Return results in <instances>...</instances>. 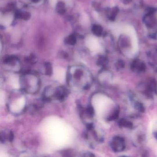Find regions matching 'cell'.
<instances>
[{
	"label": "cell",
	"mask_w": 157,
	"mask_h": 157,
	"mask_svg": "<svg viewBox=\"0 0 157 157\" xmlns=\"http://www.w3.org/2000/svg\"><path fill=\"white\" fill-rule=\"evenodd\" d=\"M94 82L90 71L82 65H75L69 67L67 72L68 86L75 91L89 90Z\"/></svg>",
	"instance_id": "6da1fadb"
},
{
	"label": "cell",
	"mask_w": 157,
	"mask_h": 157,
	"mask_svg": "<svg viewBox=\"0 0 157 157\" xmlns=\"http://www.w3.org/2000/svg\"><path fill=\"white\" fill-rule=\"evenodd\" d=\"M21 89L14 90L9 94L7 100V109L15 116L21 115L27 108V98Z\"/></svg>",
	"instance_id": "7a4b0ae2"
},
{
	"label": "cell",
	"mask_w": 157,
	"mask_h": 157,
	"mask_svg": "<svg viewBox=\"0 0 157 157\" xmlns=\"http://www.w3.org/2000/svg\"><path fill=\"white\" fill-rule=\"evenodd\" d=\"M20 89L29 94H35L39 92L41 86L40 77L35 72L26 71L19 77Z\"/></svg>",
	"instance_id": "3957f363"
},
{
	"label": "cell",
	"mask_w": 157,
	"mask_h": 157,
	"mask_svg": "<svg viewBox=\"0 0 157 157\" xmlns=\"http://www.w3.org/2000/svg\"><path fill=\"white\" fill-rule=\"evenodd\" d=\"M69 94V90L65 87L59 86L53 87L52 92V100L63 101L67 97Z\"/></svg>",
	"instance_id": "277c9868"
},
{
	"label": "cell",
	"mask_w": 157,
	"mask_h": 157,
	"mask_svg": "<svg viewBox=\"0 0 157 157\" xmlns=\"http://www.w3.org/2000/svg\"><path fill=\"white\" fill-rule=\"evenodd\" d=\"M4 69L8 72L19 73L21 72L20 63L15 58L7 59L4 63Z\"/></svg>",
	"instance_id": "5b68a950"
},
{
	"label": "cell",
	"mask_w": 157,
	"mask_h": 157,
	"mask_svg": "<svg viewBox=\"0 0 157 157\" xmlns=\"http://www.w3.org/2000/svg\"><path fill=\"white\" fill-rule=\"evenodd\" d=\"M113 79V73L111 71L107 70L106 68H102L98 74V82L100 85L103 86L109 85L111 83Z\"/></svg>",
	"instance_id": "8992f818"
},
{
	"label": "cell",
	"mask_w": 157,
	"mask_h": 157,
	"mask_svg": "<svg viewBox=\"0 0 157 157\" xmlns=\"http://www.w3.org/2000/svg\"><path fill=\"white\" fill-rule=\"evenodd\" d=\"M110 147L113 151L115 153H120L124 150L126 147L125 140L120 136L113 137L110 143Z\"/></svg>",
	"instance_id": "52a82bcc"
},
{
	"label": "cell",
	"mask_w": 157,
	"mask_h": 157,
	"mask_svg": "<svg viewBox=\"0 0 157 157\" xmlns=\"http://www.w3.org/2000/svg\"><path fill=\"white\" fill-rule=\"evenodd\" d=\"M143 93L149 98H153L157 93V83L154 79H150L146 83Z\"/></svg>",
	"instance_id": "ba28073f"
},
{
	"label": "cell",
	"mask_w": 157,
	"mask_h": 157,
	"mask_svg": "<svg viewBox=\"0 0 157 157\" xmlns=\"http://www.w3.org/2000/svg\"><path fill=\"white\" fill-rule=\"evenodd\" d=\"M156 12V9L153 8L148 11L147 13L145 15L143 21L145 26L147 27V28H152L156 24L157 21L155 16Z\"/></svg>",
	"instance_id": "9c48e42d"
},
{
	"label": "cell",
	"mask_w": 157,
	"mask_h": 157,
	"mask_svg": "<svg viewBox=\"0 0 157 157\" xmlns=\"http://www.w3.org/2000/svg\"><path fill=\"white\" fill-rule=\"evenodd\" d=\"M131 71L135 73H143L146 71V65L141 60L135 59L131 64Z\"/></svg>",
	"instance_id": "30bf717a"
},
{
	"label": "cell",
	"mask_w": 157,
	"mask_h": 157,
	"mask_svg": "<svg viewBox=\"0 0 157 157\" xmlns=\"http://www.w3.org/2000/svg\"><path fill=\"white\" fill-rule=\"evenodd\" d=\"M14 139V134L10 130L5 129L1 132L0 139L3 144H8L12 143Z\"/></svg>",
	"instance_id": "8fae6325"
},
{
	"label": "cell",
	"mask_w": 157,
	"mask_h": 157,
	"mask_svg": "<svg viewBox=\"0 0 157 157\" xmlns=\"http://www.w3.org/2000/svg\"><path fill=\"white\" fill-rule=\"evenodd\" d=\"M86 44L88 47L92 50L97 49L98 48L99 44L97 41L94 38H89L86 40Z\"/></svg>",
	"instance_id": "7c38bea8"
},
{
	"label": "cell",
	"mask_w": 157,
	"mask_h": 157,
	"mask_svg": "<svg viewBox=\"0 0 157 157\" xmlns=\"http://www.w3.org/2000/svg\"><path fill=\"white\" fill-rule=\"evenodd\" d=\"M118 125L120 128L126 129H132L133 127V124L130 121L121 118L118 121Z\"/></svg>",
	"instance_id": "4fadbf2b"
},
{
	"label": "cell",
	"mask_w": 157,
	"mask_h": 157,
	"mask_svg": "<svg viewBox=\"0 0 157 157\" xmlns=\"http://www.w3.org/2000/svg\"><path fill=\"white\" fill-rule=\"evenodd\" d=\"M119 106H117L114 109L113 112L110 114L107 117L106 119H107V120L109 121H112L116 120L117 119V118L119 117Z\"/></svg>",
	"instance_id": "5bb4252c"
},
{
	"label": "cell",
	"mask_w": 157,
	"mask_h": 157,
	"mask_svg": "<svg viewBox=\"0 0 157 157\" xmlns=\"http://www.w3.org/2000/svg\"><path fill=\"white\" fill-rule=\"evenodd\" d=\"M41 72L46 75L51 76L53 73V69L51 65L49 63L45 65L44 69L43 71Z\"/></svg>",
	"instance_id": "9a60e30c"
},
{
	"label": "cell",
	"mask_w": 157,
	"mask_h": 157,
	"mask_svg": "<svg viewBox=\"0 0 157 157\" xmlns=\"http://www.w3.org/2000/svg\"><path fill=\"white\" fill-rule=\"evenodd\" d=\"M134 105L135 108L140 113H143L145 111V107L142 103L138 101L134 102Z\"/></svg>",
	"instance_id": "2e32d148"
},
{
	"label": "cell",
	"mask_w": 157,
	"mask_h": 157,
	"mask_svg": "<svg viewBox=\"0 0 157 157\" xmlns=\"http://www.w3.org/2000/svg\"><path fill=\"white\" fill-rule=\"evenodd\" d=\"M119 12V9L117 7H114L112 8L110 10V18L112 20L115 19L116 18Z\"/></svg>",
	"instance_id": "e0dca14e"
},
{
	"label": "cell",
	"mask_w": 157,
	"mask_h": 157,
	"mask_svg": "<svg viewBox=\"0 0 157 157\" xmlns=\"http://www.w3.org/2000/svg\"><path fill=\"white\" fill-rule=\"evenodd\" d=\"M107 63H108V61L107 59L105 57H101L99 60L98 65L100 67H101L102 68H105L106 67Z\"/></svg>",
	"instance_id": "ac0fdd59"
},
{
	"label": "cell",
	"mask_w": 157,
	"mask_h": 157,
	"mask_svg": "<svg viewBox=\"0 0 157 157\" xmlns=\"http://www.w3.org/2000/svg\"><path fill=\"white\" fill-rule=\"evenodd\" d=\"M125 62L122 60H119L116 63L115 67L117 70H120L124 68L125 67Z\"/></svg>",
	"instance_id": "d6986e66"
},
{
	"label": "cell",
	"mask_w": 157,
	"mask_h": 157,
	"mask_svg": "<svg viewBox=\"0 0 157 157\" xmlns=\"http://www.w3.org/2000/svg\"><path fill=\"white\" fill-rule=\"evenodd\" d=\"M11 21L12 18L11 16H6L4 17L1 22L5 25H8L11 22Z\"/></svg>",
	"instance_id": "ffe728a7"
},
{
	"label": "cell",
	"mask_w": 157,
	"mask_h": 157,
	"mask_svg": "<svg viewBox=\"0 0 157 157\" xmlns=\"http://www.w3.org/2000/svg\"><path fill=\"white\" fill-rule=\"evenodd\" d=\"M83 155H81V156H83V157H92V156H94V154L92 153H90V152H85L83 153Z\"/></svg>",
	"instance_id": "44dd1931"
},
{
	"label": "cell",
	"mask_w": 157,
	"mask_h": 157,
	"mask_svg": "<svg viewBox=\"0 0 157 157\" xmlns=\"http://www.w3.org/2000/svg\"><path fill=\"white\" fill-rule=\"evenodd\" d=\"M156 138H157V133H156Z\"/></svg>",
	"instance_id": "7402d4cb"
},
{
	"label": "cell",
	"mask_w": 157,
	"mask_h": 157,
	"mask_svg": "<svg viewBox=\"0 0 157 157\" xmlns=\"http://www.w3.org/2000/svg\"></svg>",
	"instance_id": "603a6c76"
}]
</instances>
